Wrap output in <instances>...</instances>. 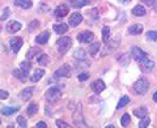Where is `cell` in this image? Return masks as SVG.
<instances>
[{
    "instance_id": "13",
    "label": "cell",
    "mask_w": 157,
    "mask_h": 128,
    "mask_svg": "<svg viewBox=\"0 0 157 128\" xmlns=\"http://www.w3.org/2000/svg\"><path fill=\"white\" fill-rule=\"evenodd\" d=\"M73 123L78 127H86L85 124V122H84V118H82V114H81V111H75L73 112Z\"/></svg>"
},
{
    "instance_id": "23",
    "label": "cell",
    "mask_w": 157,
    "mask_h": 128,
    "mask_svg": "<svg viewBox=\"0 0 157 128\" xmlns=\"http://www.w3.org/2000/svg\"><path fill=\"white\" fill-rule=\"evenodd\" d=\"M54 30L56 34H64L68 30V25L67 24H56V25H54Z\"/></svg>"
},
{
    "instance_id": "22",
    "label": "cell",
    "mask_w": 157,
    "mask_h": 128,
    "mask_svg": "<svg viewBox=\"0 0 157 128\" xmlns=\"http://www.w3.org/2000/svg\"><path fill=\"white\" fill-rule=\"evenodd\" d=\"M18 109L20 107L18 106H16V107H9V106H6V107H3L2 109V114L3 115H7V116H9V115H12V114H14V112H17L18 111Z\"/></svg>"
},
{
    "instance_id": "19",
    "label": "cell",
    "mask_w": 157,
    "mask_h": 128,
    "mask_svg": "<svg viewBox=\"0 0 157 128\" xmlns=\"http://www.w3.org/2000/svg\"><path fill=\"white\" fill-rule=\"evenodd\" d=\"M145 13H147V9L143 7V6H135L134 9H132V14L134 16H137V17H141V16H145Z\"/></svg>"
},
{
    "instance_id": "7",
    "label": "cell",
    "mask_w": 157,
    "mask_h": 128,
    "mask_svg": "<svg viewBox=\"0 0 157 128\" xmlns=\"http://www.w3.org/2000/svg\"><path fill=\"white\" fill-rule=\"evenodd\" d=\"M22 38H20V37H13L9 39V46H11V50L13 52H18L20 51V48L22 47Z\"/></svg>"
},
{
    "instance_id": "9",
    "label": "cell",
    "mask_w": 157,
    "mask_h": 128,
    "mask_svg": "<svg viewBox=\"0 0 157 128\" xmlns=\"http://www.w3.org/2000/svg\"><path fill=\"white\" fill-rule=\"evenodd\" d=\"M81 22H82V16L78 12L72 13L70 16V18H68V24H70V26H73V28L78 26Z\"/></svg>"
},
{
    "instance_id": "17",
    "label": "cell",
    "mask_w": 157,
    "mask_h": 128,
    "mask_svg": "<svg viewBox=\"0 0 157 128\" xmlns=\"http://www.w3.org/2000/svg\"><path fill=\"white\" fill-rule=\"evenodd\" d=\"M13 76L24 82V81H26V78H28V73L24 72L21 68H17V70H13Z\"/></svg>"
},
{
    "instance_id": "37",
    "label": "cell",
    "mask_w": 157,
    "mask_h": 128,
    "mask_svg": "<svg viewBox=\"0 0 157 128\" xmlns=\"http://www.w3.org/2000/svg\"><path fill=\"white\" fill-rule=\"evenodd\" d=\"M130 122H131L130 114H123V116H122V119H121V124L123 126V127H127V126L130 124Z\"/></svg>"
},
{
    "instance_id": "28",
    "label": "cell",
    "mask_w": 157,
    "mask_h": 128,
    "mask_svg": "<svg viewBox=\"0 0 157 128\" xmlns=\"http://www.w3.org/2000/svg\"><path fill=\"white\" fill-rule=\"evenodd\" d=\"M37 111H38V105H37V103H29V106H28V109H26L28 115L29 116H33V115L37 114Z\"/></svg>"
},
{
    "instance_id": "31",
    "label": "cell",
    "mask_w": 157,
    "mask_h": 128,
    "mask_svg": "<svg viewBox=\"0 0 157 128\" xmlns=\"http://www.w3.org/2000/svg\"><path fill=\"white\" fill-rule=\"evenodd\" d=\"M148 114V110L145 109V107H140V109H135L134 110V115L137 116V118H143Z\"/></svg>"
},
{
    "instance_id": "21",
    "label": "cell",
    "mask_w": 157,
    "mask_h": 128,
    "mask_svg": "<svg viewBox=\"0 0 157 128\" xmlns=\"http://www.w3.org/2000/svg\"><path fill=\"white\" fill-rule=\"evenodd\" d=\"M118 62H119L122 66H127L131 62V54H121L118 56Z\"/></svg>"
},
{
    "instance_id": "27",
    "label": "cell",
    "mask_w": 157,
    "mask_h": 128,
    "mask_svg": "<svg viewBox=\"0 0 157 128\" xmlns=\"http://www.w3.org/2000/svg\"><path fill=\"white\" fill-rule=\"evenodd\" d=\"M41 51H42V50H39L38 47H32L30 50L28 51V54H26V59H28V60H30V59H33L34 56L39 55V54H41Z\"/></svg>"
},
{
    "instance_id": "12",
    "label": "cell",
    "mask_w": 157,
    "mask_h": 128,
    "mask_svg": "<svg viewBox=\"0 0 157 128\" xmlns=\"http://www.w3.org/2000/svg\"><path fill=\"white\" fill-rule=\"evenodd\" d=\"M139 64H140V68H141V71L143 72H151L152 70H153V67H155V63L152 60H149L148 58L144 59V60H141Z\"/></svg>"
},
{
    "instance_id": "30",
    "label": "cell",
    "mask_w": 157,
    "mask_h": 128,
    "mask_svg": "<svg viewBox=\"0 0 157 128\" xmlns=\"http://www.w3.org/2000/svg\"><path fill=\"white\" fill-rule=\"evenodd\" d=\"M39 64H41L42 67H45L47 66L48 63H50V58H48L46 54H39V56H38V60H37Z\"/></svg>"
},
{
    "instance_id": "1",
    "label": "cell",
    "mask_w": 157,
    "mask_h": 128,
    "mask_svg": "<svg viewBox=\"0 0 157 128\" xmlns=\"http://www.w3.org/2000/svg\"><path fill=\"white\" fill-rule=\"evenodd\" d=\"M148 89H149V82L147 78H140V80H137L134 85L135 93L136 94H140V96L145 94V93L148 92Z\"/></svg>"
},
{
    "instance_id": "25",
    "label": "cell",
    "mask_w": 157,
    "mask_h": 128,
    "mask_svg": "<svg viewBox=\"0 0 157 128\" xmlns=\"http://www.w3.org/2000/svg\"><path fill=\"white\" fill-rule=\"evenodd\" d=\"M85 56H86V52L82 48H77V50L73 51V58L76 60H82V59H85Z\"/></svg>"
},
{
    "instance_id": "40",
    "label": "cell",
    "mask_w": 157,
    "mask_h": 128,
    "mask_svg": "<svg viewBox=\"0 0 157 128\" xmlns=\"http://www.w3.org/2000/svg\"><path fill=\"white\" fill-rule=\"evenodd\" d=\"M17 123H18V126L21 127V128H25L26 126H28V122H26V119L24 116H17Z\"/></svg>"
},
{
    "instance_id": "32",
    "label": "cell",
    "mask_w": 157,
    "mask_h": 128,
    "mask_svg": "<svg viewBox=\"0 0 157 128\" xmlns=\"http://www.w3.org/2000/svg\"><path fill=\"white\" fill-rule=\"evenodd\" d=\"M127 103H130V97H127V96H123L119 100V102H118V105H117V109L119 110V109H122V107H124Z\"/></svg>"
},
{
    "instance_id": "36",
    "label": "cell",
    "mask_w": 157,
    "mask_h": 128,
    "mask_svg": "<svg viewBox=\"0 0 157 128\" xmlns=\"http://www.w3.org/2000/svg\"><path fill=\"white\" fill-rule=\"evenodd\" d=\"M20 68L29 75V71H30V68H32V64H30V62H22L21 64H20Z\"/></svg>"
},
{
    "instance_id": "34",
    "label": "cell",
    "mask_w": 157,
    "mask_h": 128,
    "mask_svg": "<svg viewBox=\"0 0 157 128\" xmlns=\"http://www.w3.org/2000/svg\"><path fill=\"white\" fill-rule=\"evenodd\" d=\"M149 123H151V119H149V116H143V118H140V122H139V128H147L149 126Z\"/></svg>"
},
{
    "instance_id": "42",
    "label": "cell",
    "mask_w": 157,
    "mask_h": 128,
    "mask_svg": "<svg viewBox=\"0 0 157 128\" xmlns=\"http://www.w3.org/2000/svg\"><path fill=\"white\" fill-rule=\"evenodd\" d=\"M55 124H56V127H59V128H68V127H70V124H67V123L63 122V120H56Z\"/></svg>"
},
{
    "instance_id": "4",
    "label": "cell",
    "mask_w": 157,
    "mask_h": 128,
    "mask_svg": "<svg viewBox=\"0 0 157 128\" xmlns=\"http://www.w3.org/2000/svg\"><path fill=\"white\" fill-rule=\"evenodd\" d=\"M131 56L135 59L136 62H141V60H144V59L148 58V55H147V52H144L141 48H139L137 46H134V47H131Z\"/></svg>"
},
{
    "instance_id": "47",
    "label": "cell",
    "mask_w": 157,
    "mask_h": 128,
    "mask_svg": "<svg viewBox=\"0 0 157 128\" xmlns=\"http://www.w3.org/2000/svg\"><path fill=\"white\" fill-rule=\"evenodd\" d=\"M118 2L122 3V4H128V3L131 2V0H118Z\"/></svg>"
},
{
    "instance_id": "18",
    "label": "cell",
    "mask_w": 157,
    "mask_h": 128,
    "mask_svg": "<svg viewBox=\"0 0 157 128\" xmlns=\"http://www.w3.org/2000/svg\"><path fill=\"white\" fill-rule=\"evenodd\" d=\"M143 32V25H140V24H135V25H131L128 28V33L131 36H137V34H141Z\"/></svg>"
},
{
    "instance_id": "39",
    "label": "cell",
    "mask_w": 157,
    "mask_h": 128,
    "mask_svg": "<svg viewBox=\"0 0 157 128\" xmlns=\"http://www.w3.org/2000/svg\"><path fill=\"white\" fill-rule=\"evenodd\" d=\"M147 39H148V41H153V42H156V41H157V30H153V32H148V33H147Z\"/></svg>"
},
{
    "instance_id": "5",
    "label": "cell",
    "mask_w": 157,
    "mask_h": 128,
    "mask_svg": "<svg viewBox=\"0 0 157 128\" xmlns=\"http://www.w3.org/2000/svg\"><path fill=\"white\" fill-rule=\"evenodd\" d=\"M71 66H68V64H64V66H62L60 68H58L55 71V77L60 78V77H70L71 76Z\"/></svg>"
},
{
    "instance_id": "29",
    "label": "cell",
    "mask_w": 157,
    "mask_h": 128,
    "mask_svg": "<svg viewBox=\"0 0 157 128\" xmlns=\"http://www.w3.org/2000/svg\"><path fill=\"white\" fill-rule=\"evenodd\" d=\"M110 28L109 26H104V29H102V39H104V42L105 43H109L110 41Z\"/></svg>"
},
{
    "instance_id": "15",
    "label": "cell",
    "mask_w": 157,
    "mask_h": 128,
    "mask_svg": "<svg viewBox=\"0 0 157 128\" xmlns=\"http://www.w3.org/2000/svg\"><path fill=\"white\" fill-rule=\"evenodd\" d=\"M13 3H14V6L16 7H20L22 9H29V8H32V6H33L32 0H13Z\"/></svg>"
},
{
    "instance_id": "26",
    "label": "cell",
    "mask_w": 157,
    "mask_h": 128,
    "mask_svg": "<svg viewBox=\"0 0 157 128\" xmlns=\"http://www.w3.org/2000/svg\"><path fill=\"white\" fill-rule=\"evenodd\" d=\"M100 48H101V45L98 42H94V43H92V45L89 46V54L92 56H96L97 54H98V51H100Z\"/></svg>"
},
{
    "instance_id": "48",
    "label": "cell",
    "mask_w": 157,
    "mask_h": 128,
    "mask_svg": "<svg viewBox=\"0 0 157 128\" xmlns=\"http://www.w3.org/2000/svg\"><path fill=\"white\" fill-rule=\"evenodd\" d=\"M153 9L157 12V0H155V3H153Z\"/></svg>"
},
{
    "instance_id": "35",
    "label": "cell",
    "mask_w": 157,
    "mask_h": 128,
    "mask_svg": "<svg viewBox=\"0 0 157 128\" xmlns=\"http://www.w3.org/2000/svg\"><path fill=\"white\" fill-rule=\"evenodd\" d=\"M90 66V63L89 62H85V59H82V60H77L75 63V67L77 68V70H80V68H86V67H89Z\"/></svg>"
},
{
    "instance_id": "41",
    "label": "cell",
    "mask_w": 157,
    "mask_h": 128,
    "mask_svg": "<svg viewBox=\"0 0 157 128\" xmlns=\"http://www.w3.org/2000/svg\"><path fill=\"white\" fill-rule=\"evenodd\" d=\"M78 81H86L89 78V72H82V73H78Z\"/></svg>"
},
{
    "instance_id": "49",
    "label": "cell",
    "mask_w": 157,
    "mask_h": 128,
    "mask_svg": "<svg viewBox=\"0 0 157 128\" xmlns=\"http://www.w3.org/2000/svg\"><path fill=\"white\" fill-rule=\"evenodd\" d=\"M153 101H155V102H157V90L155 92V94H153Z\"/></svg>"
},
{
    "instance_id": "50",
    "label": "cell",
    "mask_w": 157,
    "mask_h": 128,
    "mask_svg": "<svg viewBox=\"0 0 157 128\" xmlns=\"http://www.w3.org/2000/svg\"><path fill=\"white\" fill-rule=\"evenodd\" d=\"M0 124H2V119H0Z\"/></svg>"
},
{
    "instance_id": "46",
    "label": "cell",
    "mask_w": 157,
    "mask_h": 128,
    "mask_svg": "<svg viewBox=\"0 0 157 128\" xmlns=\"http://www.w3.org/2000/svg\"><path fill=\"white\" fill-rule=\"evenodd\" d=\"M145 6H153V3H155V0H141Z\"/></svg>"
},
{
    "instance_id": "3",
    "label": "cell",
    "mask_w": 157,
    "mask_h": 128,
    "mask_svg": "<svg viewBox=\"0 0 157 128\" xmlns=\"http://www.w3.org/2000/svg\"><path fill=\"white\" fill-rule=\"evenodd\" d=\"M58 50L60 51L62 54H64L66 51H68V48H71L72 46V39L70 37H62L60 39H58L56 42Z\"/></svg>"
},
{
    "instance_id": "6",
    "label": "cell",
    "mask_w": 157,
    "mask_h": 128,
    "mask_svg": "<svg viewBox=\"0 0 157 128\" xmlns=\"http://www.w3.org/2000/svg\"><path fill=\"white\" fill-rule=\"evenodd\" d=\"M21 26H22L21 22L16 21V20H11V21H8L6 29H7V32L9 34H14V33H17L18 30H21Z\"/></svg>"
},
{
    "instance_id": "38",
    "label": "cell",
    "mask_w": 157,
    "mask_h": 128,
    "mask_svg": "<svg viewBox=\"0 0 157 128\" xmlns=\"http://www.w3.org/2000/svg\"><path fill=\"white\" fill-rule=\"evenodd\" d=\"M39 26V21H37V20H33V21L29 24V26H28V32H34L36 30V29Z\"/></svg>"
},
{
    "instance_id": "33",
    "label": "cell",
    "mask_w": 157,
    "mask_h": 128,
    "mask_svg": "<svg viewBox=\"0 0 157 128\" xmlns=\"http://www.w3.org/2000/svg\"><path fill=\"white\" fill-rule=\"evenodd\" d=\"M119 42H121V37L117 36L113 41H110V45L107 46V50H114V48H117L118 45H119Z\"/></svg>"
},
{
    "instance_id": "2",
    "label": "cell",
    "mask_w": 157,
    "mask_h": 128,
    "mask_svg": "<svg viewBox=\"0 0 157 128\" xmlns=\"http://www.w3.org/2000/svg\"><path fill=\"white\" fill-rule=\"evenodd\" d=\"M60 97H62V92L56 86L50 88V89L47 90V93H46V100H47V102H50V103L58 102L59 100H60Z\"/></svg>"
},
{
    "instance_id": "10",
    "label": "cell",
    "mask_w": 157,
    "mask_h": 128,
    "mask_svg": "<svg viewBox=\"0 0 157 128\" xmlns=\"http://www.w3.org/2000/svg\"><path fill=\"white\" fill-rule=\"evenodd\" d=\"M90 88H92V90L94 92V93L100 94V93H102V92L106 89V85H105V82L102 81V80H96L94 82H92Z\"/></svg>"
},
{
    "instance_id": "16",
    "label": "cell",
    "mask_w": 157,
    "mask_h": 128,
    "mask_svg": "<svg viewBox=\"0 0 157 128\" xmlns=\"http://www.w3.org/2000/svg\"><path fill=\"white\" fill-rule=\"evenodd\" d=\"M33 92H34V88H26V89H24L21 93H20V97H21V100L24 101H28L30 100L32 96H33Z\"/></svg>"
},
{
    "instance_id": "44",
    "label": "cell",
    "mask_w": 157,
    "mask_h": 128,
    "mask_svg": "<svg viewBox=\"0 0 157 128\" xmlns=\"http://www.w3.org/2000/svg\"><path fill=\"white\" fill-rule=\"evenodd\" d=\"M8 16H9V9H8V8H6V12H4V13L2 14V17H0V20H3V21H4V20H7V18H8Z\"/></svg>"
},
{
    "instance_id": "8",
    "label": "cell",
    "mask_w": 157,
    "mask_h": 128,
    "mask_svg": "<svg viewBox=\"0 0 157 128\" xmlns=\"http://www.w3.org/2000/svg\"><path fill=\"white\" fill-rule=\"evenodd\" d=\"M93 39H94V34L92 32H82L77 34V41L81 43H90Z\"/></svg>"
},
{
    "instance_id": "24",
    "label": "cell",
    "mask_w": 157,
    "mask_h": 128,
    "mask_svg": "<svg viewBox=\"0 0 157 128\" xmlns=\"http://www.w3.org/2000/svg\"><path fill=\"white\" fill-rule=\"evenodd\" d=\"M70 4L75 8H81L89 4V0H70Z\"/></svg>"
},
{
    "instance_id": "11",
    "label": "cell",
    "mask_w": 157,
    "mask_h": 128,
    "mask_svg": "<svg viewBox=\"0 0 157 128\" xmlns=\"http://www.w3.org/2000/svg\"><path fill=\"white\" fill-rule=\"evenodd\" d=\"M68 11H70V9H68V6H66V4H62V6L56 7L54 14H55V17H58V18H63V17H66L68 14Z\"/></svg>"
},
{
    "instance_id": "14",
    "label": "cell",
    "mask_w": 157,
    "mask_h": 128,
    "mask_svg": "<svg viewBox=\"0 0 157 128\" xmlns=\"http://www.w3.org/2000/svg\"><path fill=\"white\" fill-rule=\"evenodd\" d=\"M48 38H50V33L48 32H42L41 34H38V36L36 37V42L38 43V45H46Z\"/></svg>"
},
{
    "instance_id": "43",
    "label": "cell",
    "mask_w": 157,
    "mask_h": 128,
    "mask_svg": "<svg viewBox=\"0 0 157 128\" xmlns=\"http://www.w3.org/2000/svg\"><path fill=\"white\" fill-rule=\"evenodd\" d=\"M8 97H9V93L8 92L0 89V100H7Z\"/></svg>"
},
{
    "instance_id": "45",
    "label": "cell",
    "mask_w": 157,
    "mask_h": 128,
    "mask_svg": "<svg viewBox=\"0 0 157 128\" xmlns=\"http://www.w3.org/2000/svg\"><path fill=\"white\" fill-rule=\"evenodd\" d=\"M36 127H37V128H46V127H47V124H46L45 122H38Z\"/></svg>"
},
{
    "instance_id": "20",
    "label": "cell",
    "mask_w": 157,
    "mask_h": 128,
    "mask_svg": "<svg viewBox=\"0 0 157 128\" xmlns=\"http://www.w3.org/2000/svg\"><path fill=\"white\" fill-rule=\"evenodd\" d=\"M43 76H45V71H43V70H36L33 75L30 76V81L32 82H37V81L41 80Z\"/></svg>"
}]
</instances>
